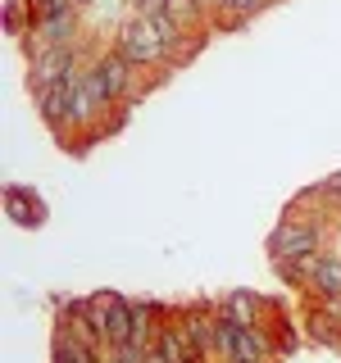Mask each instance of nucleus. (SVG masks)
<instances>
[{
	"label": "nucleus",
	"instance_id": "obj_18",
	"mask_svg": "<svg viewBox=\"0 0 341 363\" xmlns=\"http://www.w3.org/2000/svg\"><path fill=\"white\" fill-rule=\"evenodd\" d=\"M73 5H77V9H82V5H87V0H73Z\"/></svg>",
	"mask_w": 341,
	"mask_h": 363
},
{
	"label": "nucleus",
	"instance_id": "obj_3",
	"mask_svg": "<svg viewBox=\"0 0 341 363\" xmlns=\"http://www.w3.org/2000/svg\"><path fill=\"white\" fill-rule=\"evenodd\" d=\"M60 45H82V23H77V5H64V9H50V14H37L32 32L23 37V55L41 60V55L60 50Z\"/></svg>",
	"mask_w": 341,
	"mask_h": 363
},
{
	"label": "nucleus",
	"instance_id": "obj_2",
	"mask_svg": "<svg viewBox=\"0 0 341 363\" xmlns=\"http://www.w3.org/2000/svg\"><path fill=\"white\" fill-rule=\"evenodd\" d=\"M328 241H332V227L323 223H301V218H282L278 227L269 232V259L273 264H291V259H305V255H323Z\"/></svg>",
	"mask_w": 341,
	"mask_h": 363
},
{
	"label": "nucleus",
	"instance_id": "obj_10",
	"mask_svg": "<svg viewBox=\"0 0 341 363\" xmlns=\"http://www.w3.org/2000/svg\"><path fill=\"white\" fill-rule=\"evenodd\" d=\"M50 363H105V350L87 345V340L73 336L68 327H55V336H50Z\"/></svg>",
	"mask_w": 341,
	"mask_h": 363
},
{
	"label": "nucleus",
	"instance_id": "obj_17",
	"mask_svg": "<svg viewBox=\"0 0 341 363\" xmlns=\"http://www.w3.org/2000/svg\"><path fill=\"white\" fill-rule=\"evenodd\" d=\"M200 5H205V9H210V14H214V9H219V5H223V0H200Z\"/></svg>",
	"mask_w": 341,
	"mask_h": 363
},
{
	"label": "nucleus",
	"instance_id": "obj_13",
	"mask_svg": "<svg viewBox=\"0 0 341 363\" xmlns=\"http://www.w3.org/2000/svg\"><path fill=\"white\" fill-rule=\"evenodd\" d=\"M32 23H37V9H32V0H5V32L9 37H28Z\"/></svg>",
	"mask_w": 341,
	"mask_h": 363
},
{
	"label": "nucleus",
	"instance_id": "obj_12",
	"mask_svg": "<svg viewBox=\"0 0 341 363\" xmlns=\"http://www.w3.org/2000/svg\"><path fill=\"white\" fill-rule=\"evenodd\" d=\"M310 295H341V255H337V250H328V255L318 259Z\"/></svg>",
	"mask_w": 341,
	"mask_h": 363
},
{
	"label": "nucleus",
	"instance_id": "obj_6",
	"mask_svg": "<svg viewBox=\"0 0 341 363\" xmlns=\"http://www.w3.org/2000/svg\"><path fill=\"white\" fill-rule=\"evenodd\" d=\"M87 60H82V45H60V50H50V55H41V60H32L28 64V96L37 100L45 96L55 82H64V77H73V73H82Z\"/></svg>",
	"mask_w": 341,
	"mask_h": 363
},
{
	"label": "nucleus",
	"instance_id": "obj_14",
	"mask_svg": "<svg viewBox=\"0 0 341 363\" xmlns=\"http://www.w3.org/2000/svg\"><path fill=\"white\" fill-rule=\"evenodd\" d=\"M151 345L146 340H123V345H105V363H146Z\"/></svg>",
	"mask_w": 341,
	"mask_h": 363
},
{
	"label": "nucleus",
	"instance_id": "obj_4",
	"mask_svg": "<svg viewBox=\"0 0 341 363\" xmlns=\"http://www.w3.org/2000/svg\"><path fill=\"white\" fill-rule=\"evenodd\" d=\"M91 68L100 73V82H105L109 100H114L119 109H136V105H141V96L151 91V86H141V82H136L141 73H136V68H132L128 60H123V55L114 50V45H109V50H100V55H91Z\"/></svg>",
	"mask_w": 341,
	"mask_h": 363
},
{
	"label": "nucleus",
	"instance_id": "obj_9",
	"mask_svg": "<svg viewBox=\"0 0 341 363\" xmlns=\"http://www.w3.org/2000/svg\"><path fill=\"white\" fill-rule=\"evenodd\" d=\"M219 313L232 318V323H242V327H269V318L278 313V304L264 300V295H255V291H227L219 300Z\"/></svg>",
	"mask_w": 341,
	"mask_h": 363
},
{
	"label": "nucleus",
	"instance_id": "obj_1",
	"mask_svg": "<svg viewBox=\"0 0 341 363\" xmlns=\"http://www.w3.org/2000/svg\"><path fill=\"white\" fill-rule=\"evenodd\" d=\"M114 50H119L136 73H151V86L164 82V77L173 73V60H168V50H164V41H159L155 23L141 18V14H128V18L119 23V32H114Z\"/></svg>",
	"mask_w": 341,
	"mask_h": 363
},
{
	"label": "nucleus",
	"instance_id": "obj_16",
	"mask_svg": "<svg viewBox=\"0 0 341 363\" xmlns=\"http://www.w3.org/2000/svg\"><path fill=\"white\" fill-rule=\"evenodd\" d=\"M328 186H332L337 196H341V173H332V177H328Z\"/></svg>",
	"mask_w": 341,
	"mask_h": 363
},
{
	"label": "nucleus",
	"instance_id": "obj_8",
	"mask_svg": "<svg viewBox=\"0 0 341 363\" xmlns=\"http://www.w3.org/2000/svg\"><path fill=\"white\" fill-rule=\"evenodd\" d=\"M5 218L14 223V227H28V232H37V227H45L50 209H45V200H41L32 186H23V182H9V186H5Z\"/></svg>",
	"mask_w": 341,
	"mask_h": 363
},
{
	"label": "nucleus",
	"instance_id": "obj_5",
	"mask_svg": "<svg viewBox=\"0 0 341 363\" xmlns=\"http://www.w3.org/2000/svg\"><path fill=\"white\" fill-rule=\"evenodd\" d=\"M91 323L100 327L105 345H123L136 336V304L119 291H96L91 295Z\"/></svg>",
	"mask_w": 341,
	"mask_h": 363
},
{
	"label": "nucleus",
	"instance_id": "obj_11",
	"mask_svg": "<svg viewBox=\"0 0 341 363\" xmlns=\"http://www.w3.org/2000/svg\"><path fill=\"white\" fill-rule=\"evenodd\" d=\"M305 336H310L314 345L337 350V354H341V323H337V318H328L323 309H318V300H314V295H310V304H305Z\"/></svg>",
	"mask_w": 341,
	"mask_h": 363
},
{
	"label": "nucleus",
	"instance_id": "obj_7",
	"mask_svg": "<svg viewBox=\"0 0 341 363\" xmlns=\"http://www.w3.org/2000/svg\"><path fill=\"white\" fill-rule=\"evenodd\" d=\"M178 327L187 332L191 350H196L205 363H214V336H219V304H210V300L182 304V309H178Z\"/></svg>",
	"mask_w": 341,
	"mask_h": 363
},
{
	"label": "nucleus",
	"instance_id": "obj_15",
	"mask_svg": "<svg viewBox=\"0 0 341 363\" xmlns=\"http://www.w3.org/2000/svg\"><path fill=\"white\" fill-rule=\"evenodd\" d=\"M164 9V0H132V14H141V18H151Z\"/></svg>",
	"mask_w": 341,
	"mask_h": 363
}]
</instances>
